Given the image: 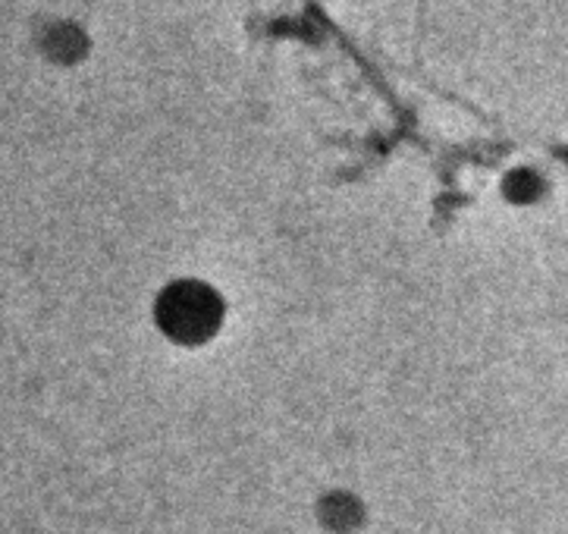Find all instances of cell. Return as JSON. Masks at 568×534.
Masks as SVG:
<instances>
[{
  "instance_id": "6da1fadb",
  "label": "cell",
  "mask_w": 568,
  "mask_h": 534,
  "mask_svg": "<svg viewBox=\"0 0 568 534\" xmlns=\"http://www.w3.org/2000/svg\"><path fill=\"white\" fill-rule=\"evenodd\" d=\"M158 318H161L166 333H176V336H192V331H207L211 328L207 295L192 290V286H176L161 299Z\"/></svg>"
}]
</instances>
